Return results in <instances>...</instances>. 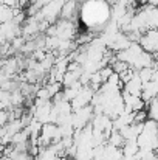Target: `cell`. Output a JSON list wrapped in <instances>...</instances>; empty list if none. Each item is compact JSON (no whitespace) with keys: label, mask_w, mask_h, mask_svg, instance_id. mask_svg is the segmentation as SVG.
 I'll use <instances>...</instances> for the list:
<instances>
[{"label":"cell","mask_w":158,"mask_h":160,"mask_svg":"<svg viewBox=\"0 0 158 160\" xmlns=\"http://www.w3.org/2000/svg\"><path fill=\"white\" fill-rule=\"evenodd\" d=\"M108 17V8L103 0H89L82 6V22L90 27L96 28L98 23L105 22Z\"/></svg>","instance_id":"1"},{"label":"cell","mask_w":158,"mask_h":160,"mask_svg":"<svg viewBox=\"0 0 158 160\" xmlns=\"http://www.w3.org/2000/svg\"><path fill=\"white\" fill-rule=\"evenodd\" d=\"M143 47L146 48V52L154 53L157 50V33L155 30H151L146 33V36L143 38Z\"/></svg>","instance_id":"2"}]
</instances>
